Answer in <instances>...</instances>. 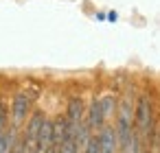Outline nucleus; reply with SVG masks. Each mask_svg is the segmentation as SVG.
<instances>
[{
  "label": "nucleus",
  "instance_id": "obj_1",
  "mask_svg": "<svg viewBox=\"0 0 160 153\" xmlns=\"http://www.w3.org/2000/svg\"><path fill=\"white\" fill-rule=\"evenodd\" d=\"M134 129L138 131L140 140H151V131H153V109H151V101L149 96H140L134 109Z\"/></svg>",
  "mask_w": 160,
  "mask_h": 153
},
{
  "label": "nucleus",
  "instance_id": "obj_2",
  "mask_svg": "<svg viewBox=\"0 0 160 153\" xmlns=\"http://www.w3.org/2000/svg\"><path fill=\"white\" fill-rule=\"evenodd\" d=\"M42 122H44V114H42V112H35V114L31 116V120L27 122V129H24L22 140L18 142V153H40L38 133H40Z\"/></svg>",
  "mask_w": 160,
  "mask_h": 153
},
{
  "label": "nucleus",
  "instance_id": "obj_3",
  "mask_svg": "<svg viewBox=\"0 0 160 153\" xmlns=\"http://www.w3.org/2000/svg\"><path fill=\"white\" fill-rule=\"evenodd\" d=\"M29 109H31V98H29V94H24V92L16 94V96H13V103H11V114H9L11 120H13V127H18L20 122L27 120Z\"/></svg>",
  "mask_w": 160,
  "mask_h": 153
},
{
  "label": "nucleus",
  "instance_id": "obj_4",
  "mask_svg": "<svg viewBox=\"0 0 160 153\" xmlns=\"http://www.w3.org/2000/svg\"><path fill=\"white\" fill-rule=\"evenodd\" d=\"M66 120H68V127L70 131H75L83 120H86V107H83V101L79 96L70 98L68 101V109H66Z\"/></svg>",
  "mask_w": 160,
  "mask_h": 153
},
{
  "label": "nucleus",
  "instance_id": "obj_5",
  "mask_svg": "<svg viewBox=\"0 0 160 153\" xmlns=\"http://www.w3.org/2000/svg\"><path fill=\"white\" fill-rule=\"evenodd\" d=\"M97 138H99V153H116L118 151L114 127H101L99 133H97Z\"/></svg>",
  "mask_w": 160,
  "mask_h": 153
},
{
  "label": "nucleus",
  "instance_id": "obj_6",
  "mask_svg": "<svg viewBox=\"0 0 160 153\" xmlns=\"http://www.w3.org/2000/svg\"><path fill=\"white\" fill-rule=\"evenodd\" d=\"M103 122H105V116H103L101 103H99V98H94V101L90 103V107H88L86 125L90 127V131H97V129H101V127H103Z\"/></svg>",
  "mask_w": 160,
  "mask_h": 153
},
{
  "label": "nucleus",
  "instance_id": "obj_7",
  "mask_svg": "<svg viewBox=\"0 0 160 153\" xmlns=\"http://www.w3.org/2000/svg\"><path fill=\"white\" fill-rule=\"evenodd\" d=\"M99 103H101V109H103V116H105V118L114 114V109H116V101H114V96H101Z\"/></svg>",
  "mask_w": 160,
  "mask_h": 153
},
{
  "label": "nucleus",
  "instance_id": "obj_8",
  "mask_svg": "<svg viewBox=\"0 0 160 153\" xmlns=\"http://www.w3.org/2000/svg\"><path fill=\"white\" fill-rule=\"evenodd\" d=\"M59 153H79V151H77V142H75L72 133H68V136L64 138V142L59 144Z\"/></svg>",
  "mask_w": 160,
  "mask_h": 153
},
{
  "label": "nucleus",
  "instance_id": "obj_9",
  "mask_svg": "<svg viewBox=\"0 0 160 153\" xmlns=\"http://www.w3.org/2000/svg\"><path fill=\"white\" fill-rule=\"evenodd\" d=\"M9 127V107L5 105V101H0V131H5Z\"/></svg>",
  "mask_w": 160,
  "mask_h": 153
},
{
  "label": "nucleus",
  "instance_id": "obj_10",
  "mask_svg": "<svg viewBox=\"0 0 160 153\" xmlns=\"http://www.w3.org/2000/svg\"><path fill=\"white\" fill-rule=\"evenodd\" d=\"M83 153H99V138H97V136H90V140H88Z\"/></svg>",
  "mask_w": 160,
  "mask_h": 153
}]
</instances>
